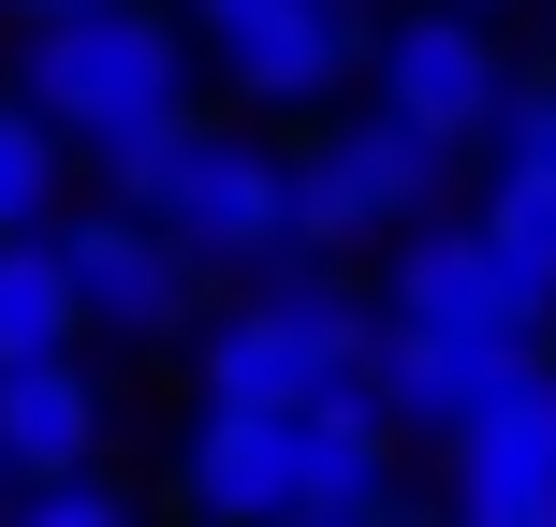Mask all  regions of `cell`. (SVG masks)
I'll return each instance as SVG.
<instances>
[{
    "label": "cell",
    "instance_id": "cell-1",
    "mask_svg": "<svg viewBox=\"0 0 556 527\" xmlns=\"http://www.w3.org/2000/svg\"><path fill=\"white\" fill-rule=\"evenodd\" d=\"M395 440L410 425L366 396L323 411H191L176 425V513L191 527H395Z\"/></svg>",
    "mask_w": 556,
    "mask_h": 527
},
{
    "label": "cell",
    "instance_id": "cell-2",
    "mask_svg": "<svg viewBox=\"0 0 556 527\" xmlns=\"http://www.w3.org/2000/svg\"><path fill=\"white\" fill-rule=\"evenodd\" d=\"M0 88L29 117H59L88 176H117V162H147L162 133L205 117V29L176 0H88L59 29H15V74Z\"/></svg>",
    "mask_w": 556,
    "mask_h": 527
},
{
    "label": "cell",
    "instance_id": "cell-3",
    "mask_svg": "<svg viewBox=\"0 0 556 527\" xmlns=\"http://www.w3.org/2000/svg\"><path fill=\"white\" fill-rule=\"evenodd\" d=\"M366 381H381V278H352V264L235 278L220 323L191 337V411H323Z\"/></svg>",
    "mask_w": 556,
    "mask_h": 527
},
{
    "label": "cell",
    "instance_id": "cell-4",
    "mask_svg": "<svg viewBox=\"0 0 556 527\" xmlns=\"http://www.w3.org/2000/svg\"><path fill=\"white\" fill-rule=\"evenodd\" d=\"M103 205H147L205 278H278V264H307L293 133H264V117H191V133H162L147 162L103 176Z\"/></svg>",
    "mask_w": 556,
    "mask_h": 527
},
{
    "label": "cell",
    "instance_id": "cell-5",
    "mask_svg": "<svg viewBox=\"0 0 556 527\" xmlns=\"http://www.w3.org/2000/svg\"><path fill=\"white\" fill-rule=\"evenodd\" d=\"M205 88L264 133H323L337 103H366L381 59V0H205Z\"/></svg>",
    "mask_w": 556,
    "mask_h": 527
},
{
    "label": "cell",
    "instance_id": "cell-6",
    "mask_svg": "<svg viewBox=\"0 0 556 527\" xmlns=\"http://www.w3.org/2000/svg\"><path fill=\"white\" fill-rule=\"evenodd\" d=\"M513 88H528V59H513V29H498V15H454V0H395V15H381L366 103H381L395 133H425L440 162H498Z\"/></svg>",
    "mask_w": 556,
    "mask_h": 527
},
{
    "label": "cell",
    "instance_id": "cell-7",
    "mask_svg": "<svg viewBox=\"0 0 556 527\" xmlns=\"http://www.w3.org/2000/svg\"><path fill=\"white\" fill-rule=\"evenodd\" d=\"M293 191H307V264H352V250H410L440 221L454 162L425 133H395L381 103H337L323 133H293Z\"/></svg>",
    "mask_w": 556,
    "mask_h": 527
},
{
    "label": "cell",
    "instance_id": "cell-8",
    "mask_svg": "<svg viewBox=\"0 0 556 527\" xmlns=\"http://www.w3.org/2000/svg\"><path fill=\"white\" fill-rule=\"evenodd\" d=\"M381 337H556V293L483 221H425L410 250H381Z\"/></svg>",
    "mask_w": 556,
    "mask_h": 527
},
{
    "label": "cell",
    "instance_id": "cell-9",
    "mask_svg": "<svg viewBox=\"0 0 556 527\" xmlns=\"http://www.w3.org/2000/svg\"><path fill=\"white\" fill-rule=\"evenodd\" d=\"M59 264H74L88 337H132V352H162V337H205V323H220V308H205V264L176 250L147 205H74V221H59Z\"/></svg>",
    "mask_w": 556,
    "mask_h": 527
},
{
    "label": "cell",
    "instance_id": "cell-10",
    "mask_svg": "<svg viewBox=\"0 0 556 527\" xmlns=\"http://www.w3.org/2000/svg\"><path fill=\"white\" fill-rule=\"evenodd\" d=\"M556 381V337H381V411L410 440H469Z\"/></svg>",
    "mask_w": 556,
    "mask_h": 527
},
{
    "label": "cell",
    "instance_id": "cell-11",
    "mask_svg": "<svg viewBox=\"0 0 556 527\" xmlns=\"http://www.w3.org/2000/svg\"><path fill=\"white\" fill-rule=\"evenodd\" d=\"M440 527H556V381L440 440Z\"/></svg>",
    "mask_w": 556,
    "mask_h": 527
},
{
    "label": "cell",
    "instance_id": "cell-12",
    "mask_svg": "<svg viewBox=\"0 0 556 527\" xmlns=\"http://www.w3.org/2000/svg\"><path fill=\"white\" fill-rule=\"evenodd\" d=\"M103 440H117V396H103V366H88V352L0 366V484H88V469H103Z\"/></svg>",
    "mask_w": 556,
    "mask_h": 527
},
{
    "label": "cell",
    "instance_id": "cell-13",
    "mask_svg": "<svg viewBox=\"0 0 556 527\" xmlns=\"http://www.w3.org/2000/svg\"><path fill=\"white\" fill-rule=\"evenodd\" d=\"M59 352H88L74 264H59V235H0V366H59Z\"/></svg>",
    "mask_w": 556,
    "mask_h": 527
},
{
    "label": "cell",
    "instance_id": "cell-14",
    "mask_svg": "<svg viewBox=\"0 0 556 527\" xmlns=\"http://www.w3.org/2000/svg\"><path fill=\"white\" fill-rule=\"evenodd\" d=\"M74 176H88V162H74V133H59V117H29L15 88H0V235H59V221L88 205Z\"/></svg>",
    "mask_w": 556,
    "mask_h": 527
},
{
    "label": "cell",
    "instance_id": "cell-15",
    "mask_svg": "<svg viewBox=\"0 0 556 527\" xmlns=\"http://www.w3.org/2000/svg\"><path fill=\"white\" fill-rule=\"evenodd\" d=\"M0 527H147V499L117 469H88V484H29V499H0Z\"/></svg>",
    "mask_w": 556,
    "mask_h": 527
},
{
    "label": "cell",
    "instance_id": "cell-16",
    "mask_svg": "<svg viewBox=\"0 0 556 527\" xmlns=\"http://www.w3.org/2000/svg\"><path fill=\"white\" fill-rule=\"evenodd\" d=\"M498 162L556 176V59H528V88H513V133H498Z\"/></svg>",
    "mask_w": 556,
    "mask_h": 527
},
{
    "label": "cell",
    "instance_id": "cell-17",
    "mask_svg": "<svg viewBox=\"0 0 556 527\" xmlns=\"http://www.w3.org/2000/svg\"><path fill=\"white\" fill-rule=\"evenodd\" d=\"M59 15H88V0H0V29H59Z\"/></svg>",
    "mask_w": 556,
    "mask_h": 527
},
{
    "label": "cell",
    "instance_id": "cell-18",
    "mask_svg": "<svg viewBox=\"0 0 556 527\" xmlns=\"http://www.w3.org/2000/svg\"><path fill=\"white\" fill-rule=\"evenodd\" d=\"M454 15H498V29H513V15H528V0H454Z\"/></svg>",
    "mask_w": 556,
    "mask_h": 527
},
{
    "label": "cell",
    "instance_id": "cell-19",
    "mask_svg": "<svg viewBox=\"0 0 556 527\" xmlns=\"http://www.w3.org/2000/svg\"><path fill=\"white\" fill-rule=\"evenodd\" d=\"M395 527H440V513H410V499H395Z\"/></svg>",
    "mask_w": 556,
    "mask_h": 527
},
{
    "label": "cell",
    "instance_id": "cell-20",
    "mask_svg": "<svg viewBox=\"0 0 556 527\" xmlns=\"http://www.w3.org/2000/svg\"><path fill=\"white\" fill-rule=\"evenodd\" d=\"M176 15H205V0H176Z\"/></svg>",
    "mask_w": 556,
    "mask_h": 527
},
{
    "label": "cell",
    "instance_id": "cell-21",
    "mask_svg": "<svg viewBox=\"0 0 556 527\" xmlns=\"http://www.w3.org/2000/svg\"><path fill=\"white\" fill-rule=\"evenodd\" d=\"M0 499H29V484H0Z\"/></svg>",
    "mask_w": 556,
    "mask_h": 527
}]
</instances>
